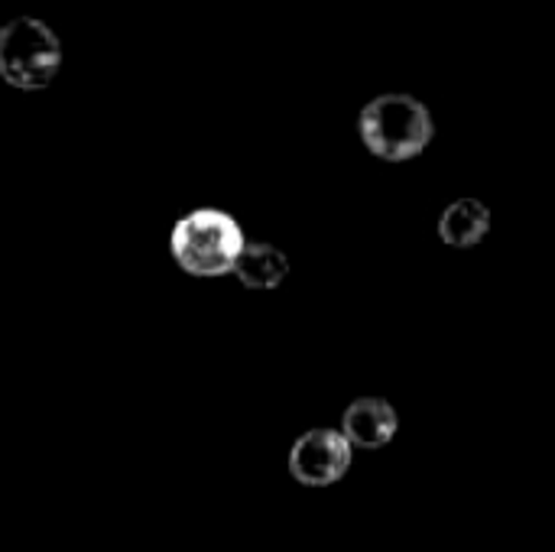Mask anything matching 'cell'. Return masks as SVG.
<instances>
[{"instance_id":"2","label":"cell","mask_w":555,"mask_h":552,"mask_svg":"<svg viewBox=\"0 0 555 552\" xmlns=\"http://www.w3.org/2000/svg\"><path fill=\"white\" fill-rule=\"evenodd\" d=\"M361 137L380 159H413L433 140V117L410 94H384L361 111Z\"/></svg>"},{"instance_id":"1","label":"cell","mask_w":555,"mask_h":552,"mask_svg":"<svg viewBox=\"0 0 555 552\" xmlns=\"http://www.w3.org/2000/svg\"><path fill=\"white\" fill-rule=\"evenodd\" d=\"M241 224L218 208H198L176 221L169 247L182 270L195 277H221L231 273L244 251Z\"/></svg>"},{"instance_id":"4","label":"cell","mask_w":555,"mask_h":552,"mask_svg":"<svg viewBox=\"0 0 555 552\" xmlns=\"http://www.w3.org/2000/svg\"><path fill=\"white\" fill-rule=\"evenodd\" d=\"M351 468V442L335 429H309L289 452V472L309 488L335 485Z\"/></svg>"},{"instance_id":"6","label":"cell","mask_w":555,"mask_h":552,"mask_svg":"<svg viewBox=\"0 0 555 552\" xmlns=\"http://www.w3.org/2000/svg\"><path fill=\"white\" fill-rule=\"evenodd\" d=\"M488 231H491V211L478 198L452 202L439 221V238L452 247H475L488 238Z\"/></svg>"},{"instance_id":"5","label":"cell","mask_w":555,"mask_h":552,"mask_svg":"<svg viewBox=\"0 0 555 552\" xmlns=\"http://www.w3.org/2000/svg\"><path fill=\"white\" fill-rule=\"evenodd\" d=\"M397 429H400V416L380 397H361L341 416V433L358 449H384L397 436Z\"/></svg>"},{"instance_id":"7","label":"cell","mask_w":555,"mask_h":552,"mask_svg":"<svg viewBox=\"0 0 555 552\" xmlns=\"http://www.w3.org/2000/svg\"><path fill=\"white\" fill-rule=\"evenodd\" d=\"M244 286L250 290H273L286 280L289 273V260L283 251L270 247V244H244L234 270H231Z\"/></svg>"},{"instance_id":"3","label":"cell","mask_w":555,"mask_h":552,"mask_svg":"<svg viewBox=\"0 0 555 552\" xmlns=\"http://www.w3.org/2000/svg\"><path fill=\"white\" fill-rule=\"evenodd\" d=\"M62 68L59 36L36 16L0 26V78L13 88H46Z\"/></svg>"}]
</instances>
